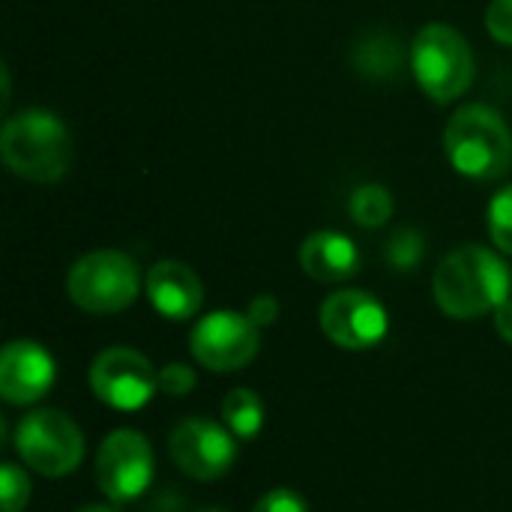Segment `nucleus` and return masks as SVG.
Returning a JSON list of instances; mask_svg holds the SVG:
<instances>
[{
  "label": "nucleus",
  "instance_id": "obj_14",
  "mask_svg": "<svg viewBox=\"0 0 512 512\" xmlns=\"http://www.w3.org/2000/svg\"><path fill=\"white\" fill-rule=\"evenodd\" d=\"M300 267L309 279L324 285L348 282L360 270V249L348 234L315 231L300 246Z\"/></svg>",
  "mask_w": 512,
  "mask_h": 512
},
{
  "label": "nucleus",
  "instance_id": "obj_19",
  "mask_svg": "<svg viewBox=\"0 0 512 512\" xmlns=\"http://www.w3.org/2000/svg\"><path fill=\"white\" fill-rule=\"evenodd\" d=\"M489 237L504 255H512V186L501 189L489 204Z\"/></svg>",
  "mask_w": 512,
  "mask_h": 512
},
{
  "label": "nucleus",
  "instance_id": "obj_6",
  "mask_svg": "<svg viewBox=\"0 0 512 512\" xmlns=\"http://www.w3.org/2000/svg\"><path fill=\"white\" fill-rule=\"evenodd\" d=\"M15 453L42 477H66L84 459V435L72 417L54 408H39L18 420Z\"/></svg>",
  "mask_w": 512,
  "mask_h": 512
},
{
  "label": "nucleus",
  "instance_id": "obj_22",
  "mask_svg": "<svg viewBox=\"0 0 512 512\" xmlns=\"http://www.w3.org/2000/svg\"><path fill=\"white\" fill-rule=\"evenodd\" d=\"M252 512H309V504L294 489H270L258 498Z\"/></svg>",
  "mask_w": 512,
  "mask_h": 512
},
{
  "label": "nucleus",
  "instance_id": "obj_11",
  "mask_svg": "<svg viewBox=\"0 0 512 512\" xmlns=\"http://www.w3.org/2000/svg\"><path fill=\"white\" fill-rule=\"evenodd\" d=\"M321 330L345 351H369L387 339L390 315L375 294L345 288L321 303Z\"/></svg>",
  "mask_w": 512,
  "mask_h": 512
},
{
  "label": "nucleus",
  "instance_id": "obj_7",
  "mask_svg": "<svg viewBox=\"0 0 512 512\" xmlns=\"http://www.w3.org/2000/svg\"><path fill=\"white\" fill-rule=\"evenodd\" d=\"M87 378L93 396L114 411H141L159 390V369H153L144 354L126 345H114L96 354Z\"/></svg>",
  "mask_w": 512,
  "mask_h": 512
},
{
  "label": "nucleus",
  "instance_id": "obj_25",
  "mask_svg": "<svg viewBox=\"0 0 512 512\" xmlns=\"http://www.w3.org/2000/svg\"><path fill=\"white\" fill-rule=\"evenodd\" d=\"M492 315H495V330H498V336L512 345V300L501 303Z\"/></svg>",
  "mask_w": 512,
  "mask_h": 512
},
{
  "label": "nucleus",
  "instance_id": "obj_26",
  "mask_svg": "<svg viewBox=\"0 0 512 512\" xmlns=\"http://www.w3.org/2000/svg\"><path fill=\"white\" fill-rule=\"evenodd\" d=\"M78 512H117L114 507H108V504H87V507H81Z\"/></svg>",
  "mask_w": 512,
  "mask_h": 512
},
{
  "label": "nucleus",
  "instance_id": "obj_21",
  "mask_svg": "<svg viewBox=\"0 0 512 512\" xmlns=\"http://www.w3.org/2000/svg\"><path fill=\"white\" fill-rule=\"evenodd\" d=\"M195 384H198V378H195L192 366H186V363H168V366L159 369V390L165 396L180 399V396L192 393Z\"/></svg>",
  "mask_w": 512,
  "mask_h": 512
},
{
  "label": "nucleus",
  "instance_id": "obj_23",
  "mask_svg": "<svg viewBox=\"0 0 512 512\" xmlns=\"http://www.w3.org/2000/svg\"><path fill=\"white\" fill-rule=\"evenodd\" d=\"M486 27L492 39L501 45H512V0H492L486 12Z\"/></svg>",
  "mask_w": 512,
  "mask_h": 512
},
{
  "label": "nucleus",
  "instance_id": "obj_17",
  "mask_svg": "<svg viewBox=\"0 0 512 512\" xmlns=\"http://www.w3.org/2000/svg\"><path fill=\"white\" fill-rule=\"evenodd\" d=\"M351 219L363 228H381L390 216H393V198L384 186L378 183H366L360 189H354L351 201H348Z\"/></svg>",
  "mask_w": 512,
  "mask_h": 512
},
{
  "label": "nucleus",
  "instance_id": "obj_20",
  "mask_svg": "<svg viewBox=\"0 0 512 512\" xmlns=\"http://www.w3.org/2000/svg\"><path fill=\"white\" fill-rule=\"evenodd\" d=\"M30 501V477L15 462H3L0 468V507L3 512H21Z\"/></svg>",
  "mask_w": 512,
  "mask_h": 512
},
{
  "label": "nucleus",
  "instance_id": "obj_24",
  "mask_svg": "<svg viewBox=\"0 0 512 512\" xmlns=\"http://www.w3.org/2000/svg\"><path fill=\"white\" fill-rule=\"evenodd\" d=\"M246 315H249V321H252L258 330H264V327L276 324V318H279V300H276L273 294H258V297L246 306Z\"/></svg>",
  "mask_w": 512,
  "mask_h": 512
},
{
  "label": "nucleus",
  "instance_id": "obj_9",
  "mask_svg": "<svg viewBox=\"0 0 512 512\" xmlns=\"http://www.w3.org/2000/svg\"><path fill=\"white\" fill-rule=\"evenodd\" d=\"M261 330L249 321V315L234 309H219L204 315L189 333L192 357L210 372H237L258 357Z\"/></svg>",
  "mask_w": 512,
  "mask_h": 512
},
{
  "label": "nucleus",
  "instance_id": "obj_1",
  "mask_svg": "<svg viewBox=\"0 0 512 512\" xmlns=\"http://www.w3.org/2000/svg\"><path fill=\"white\" fill-rule=\"evenodd\" d=\"M512 273L504 258L486 246H459L441 258L432 294L444 315L471 321L510 300Z\"/></svg>",
  "mask_w": 512,
  "mask_h": 512
},
{
  "label": "nucleus",
  "instance_id": "obj_18",
  "mask_svg": "<svg viewBox=\"0 0 512 512\" xmlns=\"http://www.w3.org/2000/svg\"><path fill=\"white\" fill-rule=\"evenodd\" d=\"M426 255V240L417 228H399L387 240V261L393 270H417Z\"/></svg>",
  "mask_w": 512,
  "mask_h": 512
},
{
  "label": "nucleus",
  "instance_id": "obj_2",
  "mask_svg": "<svg viewBox=\"0 0 512 512\" xmlns=\"http://www.w3.org/2000/svg\"><path fill=\"white\" fill-rule=\"evenodd\" d=\"M0 153L15 177L30 183H54L72 165V138L57 114L27 108L3 123Z\"/></svg>",
  "mask_w": 512,
  "mask_h": 512
},
{
  "label": "nucleus",
  "instance_id": "obj_16",
  "mask_svg": "<svg viewBox=\"0 0 512 512\" xmlns=\"http://www.w3.org/2000/svg\"><path fill=\"white\" fill-rule=\"evenodd\" d=\"M264 402L255 390L237 387L222 402V420L234 432L237 441H252L264 429Z\"/></svg>",
  "mask_w": 512,
  "mask_h": 512
},
{
  "label": "nucleus",
  "instance_id": "obj_4",
  "mask_svg": "<svg viewBox=\"0 0 512 512\" xmlns=\"http://www.w3.org/2000/svg\"><path fill=\"white\" fill-rule=\"evenodd\" d=\"M411 72L435 102H453L474 84V51L450 24H426L411 42Z\"/></svg>",
  "mask_w": 512,
  "mask_h": 512
},
{
  "label": "nucleus",
  "instance_id": "obj_15",
  "mask_svg": "<svg viewBox=\"0 0 512 512\" xmlns=\"http://www.w3.org/2000/svg\"><path fill=\"white\" fill-rule=\"evenodd\" d=\"M405 63H411V51H405L402 39L387 30L366 33L351 51V66L357 69V75L378 84L396 81L405 72Z\"/></svg>",
  "mask_w": 512,
  "mask_h": 512
},
{
  "label": "nucleus",
  "instance_id": "obj_5",
  "mask_svg": "<svg viewBox=\"0 0 512 512\" xmlns=\"http://www.w3.org/2000/svg\"><path fill=\"white\" fill-rule=\"evenodd\" d=\"M138 291L141 270L126 252L117 249L81 255L66 276L69 300L90 315H117L138 300Z\"/></svg>",
  "mask_w": 512,
  "mask_h": 512
},
{
  "label": "nucleus",
  "instance_id": "obj_12",
  "mask_svg": "<svg viewBox=\"0 0 512 512\" xmlns=\"http://www.w3.org/2000/svg\"><path fill=\"white\" fill-rule=\"evenodd\" d=\"M57 363L48 348L15 339L0 354V396L9 405H36L54 387Z\"/></svg>",
  "mask_w": 512,
  "mask_h": 512
},
{
  "label": "nucleus",
  "instance_id": "obj_27",
  "mask_svg": "<svg viewBox=\"0 0 512 512\" xmlns=\"http://www.w3.org/2000/svg\"><path fill=\"white\" fill-rule=\"evenodd\" d=\"M201 512H225V510H201Z\"/></svg>",
  "mask_w": 512,
  "mask_h": 512
},
{
  "label": "nucleus",
  "instance_id": "obj_8",
  "mask_svg": "<svg viewBox=\"0 0 512 512\" xmlns=\"http://www.w3.org/2000/svg\"><path fill=\"white\" fill-rule=\"evenodd\" d=\"M156 474L150 441L135 429H114L96 453V486L114 504L141 498Z\"/></svg>",
  "mask_w": 512,
  "mask_h": 512
},
{
  "label": "nucleus",
  "instance_id": "obj_13",
  "mask_svg": "<svg viewBox=\"0 0 512 512\" xmlns=\"http://www.w3.org/2000/svg\"><path fill=\"white\" fill-rule=\"evenodd\" d=\"M150 306L168 321H189L204 303V285L183 261H159L144 279Z\"/></svg>",
  "mask_w": 512,
  "mask_h": 512
},
{
  "label": "nucleus",
  "instance_id": "obj_3",
  "mask_svg": "<svg viewBox=\"0 0 512 512\" xmlns=\"http://www.w3.org/2000/svg\"><path fill=\"white\" fill-rule=\"evenodd\" d=\"M444 150L450 165L471 180H498L512 168V132L489 105H462L447 129Z\"/></svg>",
  "mask_w": 512,
  "mask_h": 512
},
{
  "label": "nucleus",
  "instance_id": "obj_10",
  "mask_svg": "<svg viewBox=\"0 0 512 512\" xmlns=\"http://www.w3.org/2000/svg\"><path fill=\"white\" fill-rule=\"evenodd\" d=\"M171 462L192 480H222L237 462V438L228 426L207 417H186L171 429L168 438Z\"/></svg>",
  "mask_w": 512,
  "mask_h": 512
}]
</instances>
